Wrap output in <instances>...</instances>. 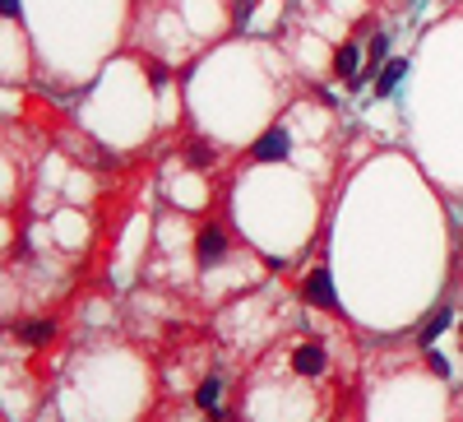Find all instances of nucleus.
Masks as SVG:
<instances>
[{"mask_svg":"<svg viewBox=\"0 0 463 422\" xmlns=\"http://www.w3.org/2000/svg\"><path fill=\"white\" fill-rule=\"evenodd\" d=\"M222 255H227V233H222L218 223L200 227V237H195V260L204 264V270H213V264H222Z\"/></svg>","mask_w":463,"mask_h":422,"instance_id":"1","label":"nucleus"},{"mask_svg":"<svg viewBox=\"0 0 463 422\" xmlns=\"http://www.w3.org/2000/svg\"><path fill=\"white\" fill-rule=\"evenodd\" d=\"M195 408H200L204 417H213V422H222V417H227V408H222V376H218V371L200 380V390H195Z\"/></svg>","mask_w":463,"mask_h":422,"instance_id":"2","label":"nucleus"},{"mask_svg":"<svg viewBox=\"0 0 463 422\" xmlns=\"http://www.w3.org/2000/svg\"><path fill=\"white\" fill-rule=\"evenodd\" d=\"M292 371H297V376H306V380L325 376V371H329V358H325L320 343H297V353H292Z\"/></svg>","mask_w":463,"mask_h":422,"instance_id":"3","label":"nucleus"},{"mask_svg":"<svg viewBox=\"0 0 463 422\" xmlns=\"http://www.w3.org/2000/svg\"><path fill=\"white\" fill-rule=\"evenodd\" d=\"M292 153V135L288 130H269L255 139V163H283Z\"/></svg>","mask_w":463,"mask_h":422,"instance_id":"4","label":"nucleus"},{"mask_svg":"<svg viewBox=\"0 0 463 422\" xmlns=\"http://www.w3.org/2000/svg\"><path fill=\"white\" fill-rule=\"evenodd\" d=\"M301 297L311 302V306H320V312H338V297H334V279H329L325 270H316L311 279H306Z\"/></svg>","mask_w":463,"mask_h":422,"instance_id":"5","label":"nucleus"},{"mask_svg":"<svg viewBox=\"0 0 463 422\" xmlns=\"http://www.w3.org/2000/svg\"><path fill=\"white\" fill-rule=\"evenodd\" d=\"M403 74H408V65H403V61H390V65L380 70V80H375V93H380V98H390V93H394V84L403 80Z\"/></svg>","mask_w":463,"mask_h":422,"instance_id":"6","label":"nucleus"},{"mask_svg":"<svg viewBox=\"0 0 463 422\" xmlns=\"http://www.w3.org/2000/svg\"><path fill=\"white\" fill-rule=\"evenodd\" d=\"M52 334H56V325H52V321H33V325H24V330H19V339H24V343H47Z\"/></svg>","mask_w":463,"mask_h":422,"instance_id":"7","label":"nucleus"},{"mask_svg":"<svg viewBox=\"0 0 463 422\" xmlns=\"http://www.w3.org/2000/svg\"><path fill=\"white\" fill-rule=\"evenodd\" d=\"M334 65H338V74H347V80L357 84V43H347V47L338 52V61H334Z\"/></svg>","mask_w":463,"mask_h":422,"instance_id":"8","label":"nucleus"},{"mask_svg":"<svg viewBox=\"0 0 463 422\" xmlns=\"http://www.w3.org/2000/svg\"><path fill=\"white\" fill-rule=\"evenodd\" d=\"M445 325H449V312H436L427 325H421V343H436V334H440Z\"/></svg>","mask_w":463,"mask_h":422,"instance_id":"9","label":"nucleus"},{"mask_svg":"<svg viewBox=\"0 0 463 422\" xmlns=\"http://www.w3.org/2000/svg\"><path fill=\"white\" fill-rule=\"evenodd\" d=\"M190 163H195V168H209V163H213L209 144H190Z\"/></svg>","mask_w":463,"mask_h":422,"instance_id":"10","label":"nucleus"},{"mask_svg":"<svg viewBox=\"0 0 463 422\" xmlns=\"http://www.w3.org/2000/svg\"><path fill=\"white\" fill-rule=\"evenodd\" d=\"M384 47H390V43H384V37H371V61H366V70H371V65H380Z\"/></svg>","mask_w":463,"mask_h":422,"instance_id":"11","label":"nucleus"},{"mask_svg":"<svg viewBox=\"0 0 463 422\" xmlns=\"http://www.w3.org/2000/svg\"><path fill=\"white\" fill-rule=\"evenodd\" d=\"M431 371H436V376H449V367H445V358H440V353H431Z\"/></svg>","mask_w":463,"mask_h":422,"instance_id":"12","label":"nucleus"},{"mask_svg":"<svg viewBox=\"0 0 463 422\" xmlns=\"http://www.w3.org/2000/svg\"><path fill=\"white\" fill-rule=\"evenodd\" d=\"M0 10H5V14L14 19V14H19V0H0Z\"/></svg>","mask_w":463,"mask_h":422,"instance_id":"13","label":"nucleus"},{"mask_svg":"<svg viewBox=\"0 0 463 422\" xmlns=\"http://www.w3.org/2000/svg\"><path fill=\"white\" fill-rule=\"evenodd\" d=\"M458 343H463V330H458Z\"/></svg>","mask_w":463,"mask_h":422,"instance_id":"14","label":"nucleus"}]
</instances>
